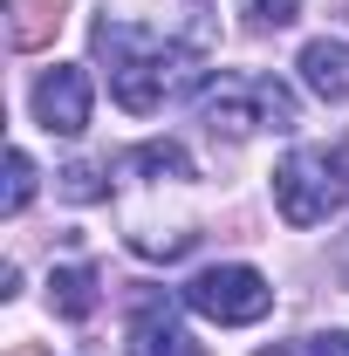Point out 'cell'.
Instances as JSON below:
<instances>
[{"label":"cell","mask_w":349,"mask_h":356,"mask_svg":"<svg viewBox=\"0 0 349 356\" xmlns=\"http://www.w3.org/2000/svg\"><path fill=\"white\" fill-rule=\"evenodd\" d=\"M62 192H69L76 206H83V199H103V172H96V165H69V172H62Z\"/></svg>","instance_id":"4fadbf2b"},{"label":"cell","mask_w":349,"mask_h":356,"mask_svg":"<svg viewBox=\"0 0 349 356\" xmlns=\"http://www.w3.org/2000/svg\"><path fill=\"white\" fill-rule=\"evenodd\" d=\"M274 206L288 226H322L349 206V178H343V158L329 151H295L281 172H274Z\"/></svg>","instance_id":"7a4b0ae2"},{"label":"cell","mask_w":349,"mask_h":356,"mask_svg":"<svg viewBox=\"0 0 349 356\" xmlns=\"http://www.w3.org/2000/svg\"><path fill=\"white\" fill-rule=\"evenodd\" d=\"M48 309L69 315V322H83L96 309V267H55L48 274Z\"/></svg>","instance_id":"ba28073f"},{"label":"cell","mask_w":349,"mask_h":356,"mask_svg":"<svg viewBox=\"0 0 349 356\" xmlns=\"http://www.w3.org/2000/svg\"><path fill=\"white\" fill-rule=\"evenodd\" d=\"M14 356H42V350H14Z\"/></svg>","instance_id":"9a60e30c"},{"label":"cell","mask_w":349,"mask_h":356,"mask_svg":"<svg viewBox=\"0 0 349 356\" xmlns=\"http://www.w3.org/2000/svg\"><path fill=\"white\" fill-rule=\"evenodd\" d=\"M131 356H206L192 336H185V322L165 295H137L131 309Z\"/></svg>","instance_id":"8992f818"},{"label":"cell","mask_w":349,"mask_h":356,"mask_svg":"<svg viewBox=\"0 0 349 356\" xmlns=\"http://www.w3.org/2000/svg\"><path fill=\"white\" fill-rule=\"evenodd\" d=\"M28 199H35V165H28V151H7V199H0V206L21 213Z\"/></svg>","instance_id":"7c38bea8"},{"label":"cell","mask_w":349,"mask_h":356,"mask_svg":"<svg viewBox=\"0 0 349 356\" xmlns=\"http://www.w3.org/2000/svg\"><path fill=\"white\" fill-rule=\"evenodd\" d=\"M96 55L110 69V96L131 110V117H151L158 103H172L185 89H199V55L185 42H172L165 28H144V21H124V14H103L96 21Z\"/></svg>","instance_id":"6da1fadb"},{"label":"cell","mask_w":349,"mask_h":356,"mask_svg":"<svg viewBox=\"0 0 349 356\" xmlns=\"http://www.w3.org/2000/svg\"><path fill=\"white\" fill-rule=\"evenodd\" d=\"M55 35H62V0H21L14 7V28H7L14 48H48Z\"/></svg>","instance_id":"9c48e42d"},{"label":"cell","mask_w":349,"mask_h":356,"mask_svg":"<svg viewBox=\"0 0 349 356\" xmlns=\"http://www.w3.org/2000/svg\"><path fill=\"white\" fill-rule=\"evenodd\" d=\"M240 14H247L254 35H274V28H288L302 14V0H240Z\"/></svg>","instance_id":"8fae6325"},{"label":"cell","mask_w":349,"mask_h":356,"mask_svg":"<svg viewBox=\"0 0 349 356\" xmlns=\"http://www.w3.org/2000/svg\"><path fill=\"white\" fill-rule=\"evenodd\" d=\"M35 124L48 137H76L89 124V76L76 62H55L42 83H35Z\"/></svg>","instance_id":"5b68a950"},{"label":"cell","mask_w":349,"mask_h":356,"mask_svg":"<svg viewBox=\"0 0 349 356\" xmlns=\"http://www.w3.org/2000/svg\"><path fill=\"white\" fill-rule=\"evenodd\" d=\"M206 131L213 137H254V131H295V96L274 76H233L206 96Z\"/></svg>","instance_id":"3957f363"},{"label":"cell","mask_w":349,"mask_h":356,"mask_svg":"<svg viewBox=\"0 0 349 356\" xmlns=\"http://www.w3.org/2000/svg\"><path fill=\"white\" fill-rule=\"evenodd\" d=\"M117 172H124V178L144 172V178H165V185H185V178H192V158H185L178 144H137V151L117 165Z\"/></svg>","instance_id":"30bf717a"},{"label":"cell","mask_w":349,"mask_h":356,"mask_svg":"<svg viewBox=\"0 0 349 356\" xmlns=\"http://www.w3.org/2000/svg\"><path fill=\"white\" fill-rule=\"evenodd\" d=\"M302 83L322 96V103H349V42H308L302 48Z\"/></svg>","instance_id":"52a82bcc"},{"label":"cell","mask_w":349,"mask_h":356,"mask_svg":"<svg viewBox=\"0 0 349 356\" xmlns=\"http://www.w3.org/2000/svg\"><path fill=\"white\" fill-rule=\"evenodd\" d=\"M302 356H349V329H329V336H308Z\"/></svg>","instance_id":"5bb4252c"},{"label":"cell","mask_w":349,"mask_h":356,"mask_svg":"<svg viewBox=\"0 0 349 356\" xmlns=\"http://www.w3.org/2000/svg\"><path fill=\"white\" fill-rule=\"evenodd\" d=\"M343 274H349V261H343Z\"/></svg>","instance_id":"2e32d148"},{"label":"cell","mask_w":349,"mask_h":356,"mask_svg":"<svg viewBox=\"0 0 349 356\" xmlns=\"http://www.w3.org/2000/svg\"><path fill=\"white\" fill-rule=\"evenodd\" d=\"M185 302L206 315V322L233 329V322H261V315L274 309V288H267L254 267H206V274H192Z\"/></svg>","instance_id":"277c9868"}]
</instances>
